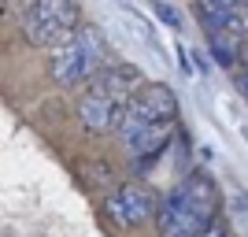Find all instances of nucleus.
<instances>
[{"label": "nucleus", "instance_id": "nucleus-5", "mask_svg": "<svg viewBox=\"0 0 248 237\" xmlns=\"http://www.w3.org/2000/svg\"><path fill=\"white\" fill-rule=\"evenodd\" d=\"M74 0H26L19 11V30L33 48H56L78 30Z\"/></svg>", "mask_w": 248, "mask_h": 237}, {"label": "nucleus", "instance_id": "nucleus-2", "mask_svg": "<svg viewBox=\"0 0 248 237\" xmlns=\"http://www.w3.org/2000/svg\"><path fill=\"white\" fill-rule=\"evenodd\" d=\"M141 71L126 67V63H108L89 85H82L78 93V123L89 134H119L123 119L134 104L137 89H141Z\"/></svg>", "mask_w": 248, "mask_h": 237}, {"label": "nucleus", "instance_id": "nucleus-11", "mask_svg": "<svg viewBox=\"0 0 248 237\" xmlns=\"http://www.w3.org/2000/svg\"><path fill=\"white\" fill-rule=\"evenodd\" d=\"M241 4H245V8H248V0H241Z\"/></svg>", "mask_w": 248, "mask_h": 237}, {"label": "nucleus", "instance_id": "nucleus-6", "mask_svg": "<svg viewBox=\"0 0 248 237\" xmlns=\"http://www.w3.org/2000/svg\"><path fill=\"white\" fill-rule=\"evenodd\" d=\"M159 204H163V200L152 193V186H145V182H123V186L104 200V211H108V219H111L115 226L134 230V226H141V222H148V219H155Z\"/></svg>", "mask_w": 248, "mask_h": 237}, {"label": "nucleus", "instance_id": "nucleus-3", "mask_svg": "<svg viewBox=\"0 0 248 237\" xmlns=\"http://www.w3.org/2000/svg\"><path fill=\"white\" fill-rule=\"evenodd\" d=\"M218 219V186L207 171H193L163 196L155 211L159 237H204V230Z\"/></svg>", "mask_w": 248, "mask_h": 237}, {"label": "nucleus", "instance_id": "nucleus-1", "mask_svg": "<svg viewBox=\"0 0 248 237\" xmlns=\"http://www.w3.org/2000/svg\"><path fill=\"white\" fill-rule=\"evenodd\" d=\"M178 123V96L163 82H145L123 119V148L134 163H148L167 148Z\"/></svg>", "mask_w": 248, "mask_h": 237}, {"label": "nucleus", "instance_id": "nucleus-4", "mask_svg": "<svg viewBox=\"0 0 248 237\" xmlns=\"http://www.w3.org/2000/svg\"><path fill=\"white\" fill-rule=\"evenodd\" d=\"M104 56H108V41L100 37V30L96 26H78L52 52V78L63 89H82L108 67Z\"/></svg>", "mask_w": 248, "mask_h": 237}, {"label": "nucleus", "instance_id": "nucleus-7", "mask_svg": "<svg viewBox=\"0 0 248 237\" xmlns=\"http://www.w3.org/2000/svg\"><path fill=\"white\" fill-rule=\"evenodd\" d=\"M197 15H200V19L226 22L237 37L248 33V8L241 4V0H197Z\"/></svg>", "mask_w": 248, "mask_h": 237}, {"label": "nucleus", "instance_id": "nucleus-8", "mask_svg": "<svg viewBox=\"0 0 248 237\" xmlns=\"http://www.w3.org/2000/svg\"><path fill=\"white\" fill-rule=\"evenodd\" d=\"M155 15H159V19H163L167 26H170V30H178V15H174V8H170V4L155 0Z\"/></svg>", "mask_w": 248, "mask_h": 237}, {"label": "nucleus", "instance_id": "nucleus-9", "mask_svg": "<svg viewBox=\"0 0 248 237\" xmlns=\"http://www.w3.org/2000/svg\"><path fill=\"white\" fill-rule=\"evenodd\" d=\"M204 237H233V230H230V222L226 219H215L211 226L204 230Z\"/></svg>", "mask_w": 248, "mask_h": 237}, {"label": "nucleus", "instance_id": "nucleus-10", "mask_svg": "<svg viewBox=\"0 0 248 237\" xmlns=\"http://www.w3.org/2000/svg\"><path fill=\"white\" fill-rule=\"evenodd\" d=\"M237 85H241V93L248 96V67H245V71H237Z\"/></svg>", "mask_w": 248, "mask_h": 237}]
</instances>
